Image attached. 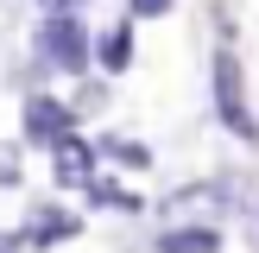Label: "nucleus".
Returning <instances> with one entry per match:
<instances>
[{"label":"nucleus","instance_id":"obj_9","mask_svg":"<svg viewBox=\"0 0 259 253\" xmlns=\"http://www.w3.org/2000/svg\"><path fill=\"white\" fill-rule=\"evenodd\" d=\"M89 202H101V209H120V215H133V209H139V196H133V190L108 184V177H95V184H89Z\"/></svg>","mask_w":259,"mask_h":253},{"label":"nucleus","instance_id":"obj_2","mask_svg":"<svg viewBox=\"0 0 259 253\" xmlns=\"http://www.w3.org/2000/svg\"><path fill=\"white\" fill-rule=\"evenodd\" d=\"M38 57H45L51 70H63V76H82L89 63H95V38H89V25L76 19V13H45V25H38Z\"/></svg>","mask_w":259,"mask_h":253},{"label":"nucleus","instance_id":"obj_5","mask_svg":"<svg viewBox=\"0 0 259 253\" xmlns=\"http://www.w3.org/2000/svg\"><path fill=\"white\" fill-rule=\"evenodd\" d=\"M70 234H76V215L57 209V202H45L38 215H25V228H19L25 247H57V240H70Z\"/></svg>","mask_w":259,"mask_h":253},{"label":"nucleus","instance_id":"obj_4","mask_svg":"<svg viewBox=\"0 0 259 253\" xmlns=\"http://www.w3.org/2000/svg\"><path fill=\"white\" fill-rule=\"evenodd\" d=\"M51 177H57L63 190H89L101 177V146H89V139H57L51 146Z\"/></svg>","mask_w":259,"mask_h":253},{"label":"nucleus","instance_id":"obj_6","mask_svg":"<svg viewBox=\"0 0 259 253\" xmlns=\"http://www.w3.org/2000/svg\"><path fill=\"white\" fill-rule=\"evenodd\" d=\"M95 63L101 70H126V63H133V25H108V32L95 38Z\"/></svg>","mask_w":259,"mask_h":253},{"label":"nucleus","instance_id":"obj_7","mask_svg":"<svg viewBox=\"0 0 259 253\" xmlns=\"http://www.w3.org/2000/svg\"><path fill=\"white\" fill-rule=\"evenodd\" d=\"M158 253H222V234L215 228H164Z\"/></svg>","mask_w":259,"mask_h":253},{"label":"nucleus","instance_id":"obj_10","mask_svg":"<svg viewBox=\"0 0 259 253\" xmlns=\"http://www.w3.org/2000/svg\"><path fill=\"white\" fill-rule=\"evenodd\" d=\"M19 171H25V164H19V146H0V190L19 184Z\"/></svg>","mask_w":259,"mask_h":253},{"label":"nucleus","instance_id":"obj_8","mask_svg":"<svg viewBox=\"0 0 259 253\" xmlns=\"http://www.w3.org/2000/svg\"><path fill=\"white\" fill-rule=\"evenodd\" d=\"M101 158L126 164V171H146V164H152V152L139 146V139H101Z\"/></svg>","mask_w":259,"mask_h":253},{"label":"nucleus","instance_id":"obj_11","mask_svg":"<svg viewBox=\"0 0 259 253\" xmlns=\"http://www.w3.org/2000/svg\"><path fill=\"white\" fill-rule=\"evenodd\" d=\"M133 7V19H158V13H171V0H126Z\"/></svg>","mask_w":259,"mask_h":253},{"label":"nucleus","instance_id":"obj_1","mask_svg":"<svg viewBox=\"0 0 259 253\" xmlns=\"http://www.w3.org/2000/svg\"><path fill=\"white\" fill-rule=\"evenodd\" d=\"M209 89H215V114H222V126L234 139H259V120H253V108H247V82H240V57H234V45H222L215 51V63H209Z\"/></svg>","mask_w":259,"mask_h":253},{"label":"nucleus","instance_id":"obj_3","mask_svg":"<svg viewBox=\"0 0 259 253\" xmlns=\"http://www.w3.org/2000/svg\"><path fill=\"white\" fill-rule=\"evenodd\" d=\"M19 126H25V139H32V146H57V139H70V133H76V114L63 108L57 95H25Z\"/></svg>","mask_w":259,"mask_h":253}]
</instances>
